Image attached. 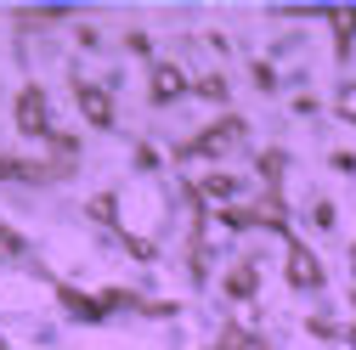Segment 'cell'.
<instances>
[{
    "label": "cell",
    "mask_w": 356,
    "mask_h": 350,
    "mask_svg": "<svg viewBox=\"0 0 356 350\" xmlns=\"http://www.w3.org/2000/svg\"><path fill=\"white\" fill-rule=\"evenodd\" d=\"M6 249H12V238H6V232H0V254H6Z\"/></svg>",
    "instance_id": "obj_5"
},
{
    "label": "cell",
    "mask_w": 356,
    "mask_h": 350,
    "mask_svg": "<svg viewBox=\"0 0 356 350\" xmlns=\"http://www.w3.org/2000/svg\"><path fill=\"white\" fill-rule=\"evenodd\" d=\"M289 283H300V288H317V260H311L305 249H294V260H289Z\"/></svg>",
    "instance_id": "obj_1"
},
{
    "label": "cell",
    "mask_w": 356,
    "mask_h": 350,
    "mask_svg": "<svg viewBox=\"0 0 356 350\" xmlns=\"http://www.w3.org/2000/svg\"><path fill=\"white\" fill-rule=\"evenodd\" d=\"M79 108H85V119H91V124H108V119H113L102 91H79Z\"/></svg>",
    "instance_id": "obj_2"
},
{
    "label": "cell",
    "mask_w": 356,
    "mask_h": 350,
    "mask_svg": "<svg viewBox=\"0 0 356 350\" xmlns=\"http://www.w3.org/2000/svg\"><path fill=\"white\" fill-rule=\"evenodd\" d=\"M17 113H23L29 130H46V102H40V91H29V97L17 102Z\"/></svg>",
    "instance_id": "obj_3"
},
{
    "label": "cell",
    "mask_w": 356,
    "mask_h": 350,
    "mask_svg": "<svg viewBox=\"0 0 356 350\" xmlns=\"http://www.w3.org/2000/svg\"><path fill=\"white\" fill-rule=\"evenodd\" d=\"M339 113L356 119V85H345V91H339Z\"/></svg>",
    "instance_id": "obj_4"
}]
</instances>
